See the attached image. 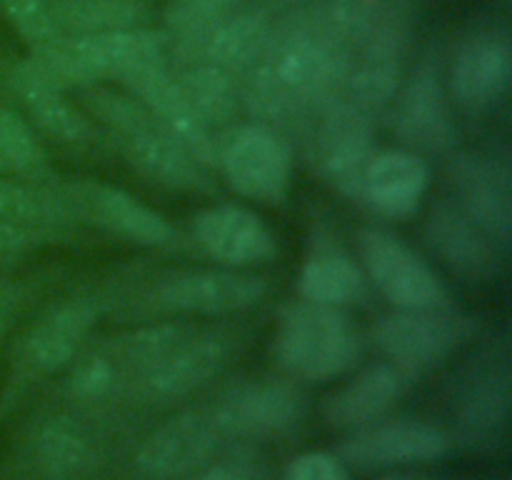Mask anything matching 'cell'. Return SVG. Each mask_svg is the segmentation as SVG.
<instances>
[{"mask_svg":"<svg viewBox=\"0 0 512 480\" xmlns=\"http://www.w3.org/2000/svg\"><path fill=\"white\" fill-rule=\"evenodd\" d=\"M250 85V108L265 120L283 118L305 103L333 100L348 75L343 45L330 33L300 30L270 45Z\"/></svg>","mask_w":512,"mask_h":480,"instance_id":"obj_1","label":"cell"},{"mask_svg":"<svg viewBox=\"0 0 512 480\" xmlns=\"http://www.w3.org/2000/svg\"><path fill=\"white\" fill-rule=\"evenodd\" d=\"M273 350L295 378L333 380L358 363L363 338L340 308L300 298L280 310Z\"/></svg>","mask_w":512,"mask_h":480,"instance_id":"obj_2","label":"cell"},{"mask_svg":"<svg viewBox=\"0 0 512 480\" xmlns=\"http://www.w3.org/2000/svg\"><path fill=\"white\" fill-rule=\"evenodd\" d=\"M85 100L95 118L118 133L128 160L145 178L173 190L205 188V165L165 133L140 100L113 90H88Z\"/></svg>","mask_w":512,"mask_h":480,"instance_id":"obj_3","label":"cell"},{"mask_svg":"<svg viewBox=\"0 0 512 480\" xmlns=\"http://www.w3.org/2000/svg\"><path fill=\"white\" fill-rule=\"evenodd\" d=\"M475 318L448 303L435 308H413L385 315L375 328V343L388 355V360L423 373L425 368L443 363L448 355L475 333Z\"/></svg>","mask_w":512,"mask_h":480,"instance_id":"obj_4","label":"cell"},{"mask_svg":"<svg viewBox=\"0 0 512 480\" xmlns=\"http://www.w3.org/2000/svg\"><path fill=\"white\" fill-rule=\"evenodd\" d=\"M218 165L238 195L265 205L283 203L290 190V155L268 125H240L218 143Z\"/></svg>","mask_w":512,"mask_h":480,"instance_id":"obj_5","label":"cell"},{"mask_svg":"<svg viewBox=\"0 0 512 480\" xmlns=\"http://www.w3.org/2000/svg\"><path fill=\"white\" fill-rule=\"evenodd\" d=\"M358 248L365 273L390 305L400 310H413L448 303L443 280L413 248H408L393 233L365 228L358 235Z\"/></svg>","mask_w":512,"mask_h":480,"instance_id":"obj_6","label":"cell"},{"mask_svg":"<svg viewBox=\"0 0 512 480\" xmlns=\"http://www.w3.org/2000/svg\"><path fill=\"white\" fill-rule=\"evenodd\" d=\"M450 450V438L433 423L415 418L373 420L340 443L338 458L360 470L408 468L433 463Z\"/></svg>","mask_w":512,"mask_h":480,"instance_id":"obj_7","label":"cell"},{"mask_svg":"<svg viewBox=\"0 0 512 480\" xmlns=\"http://www.w3.org/2000/svg\"><path fill=\"white\" fill-rule=\"evenodd\" d=\"M55 193L63 198L73 218H83L95 223L98 228L130 240V243L145 245V248H163L175 240V230L168 220L135 195L103 183L58 185Z\"/></svg>","mask_w":512,"mask_h":480,"instance_id":"obj_8","label":"cell"},{"mask_svg":"<svg viewBox=\"0 0 512 480\" xmlns=\"http://www.w3.org/2000/svg\"><path fill=\"white\" fill-rule=\"evenodd\" d=\"M268 283L235 270H185L155 288L153 303L163 310L190 315H228L258 305Z\"/></svg>","mask_w":512,"mask_h":480,"instance_id":"obj_9","label":"cell"},{"mask_svg":"<svg viewBox=\"0 0 512 480\" xmlns=\"http://www.w3.org/2000/svg\"><path fill=\"white\" fill-rule=\"evenodd\" d=\"M375 153L373 130L363 110L345 100L335 105L318 140V163L325 180L348 198H363V180Z\"/></svg>","mask_w":512,"mask_h":480,"instance_id":"obj_10","label":"cell"},{"mask_svg":"<svg viewBox=\"0 0 512 480\" xmlns=\"http://www.w3.org/2000/svg\"><path fill=\"white\" fill-rule=\"evenodd\" d=\"M455 203L468 213L500 248H508L512 235L510 170L493 158H458L450 168Z\"/></svg>","mask_w":512,"mask_h":480,"instance_id":"obj_11","label":"cell"},{"mask_svg":"<svg viewBox=\"0 0 512 480\" xmlns=\"http://www.w3.org/2000/svg\"><path fill=\"white\" fill-rule=\"evenodd\" d=\"M125 88L138 95L140 103L160 123V128L173 135L200 165H218L220 140L215 138L210 125L200 118L198 110L185 98L178 80L170 75L168 65L140 75L138 80H133Z\"/></svg>","mask_w":512,"mask_h":480,"instance_id":"obj_12","label":"cell"},{"mask_svg":"<svg viewBox=\"0 0 512 480\" xmlns=\"http://www.w3.org/2000/svg\"><path fill=\"white\" fill-rule=\"evenodd\" d=\"M415 378L418 373L393 363V360L368 365L325 398V423L333 428L355 430L360 425L380 420L398 403L400 395L415 383Z\"/></svg>","mask_w":512,"mask_h":480,"instance_id":"obj_13","label":"cell"},{"mask_svg":"<svg viewBox=\"0 0 512 480\" xmlns=\"http://www.w3.org/2000/svg\"><path fill=\"white\" fill-rule=\"evenodd\" d=\"M195 240L218 263L230 268L273 258L275 238L265 220L243 205H215L195 218Z\"/></svg>","mask_w":512,"mask_h":480,"instance_id":"obj_14","label":"cell"},{"mask_svg":"<svg viewBox=\"0 0 512 480\" xmlns=\"http://www.w3.org/2000/svg\"><path fill=\"white\" fill-rule=\"evenodd\" d=\"M303 413V400L293 388L283 383L235 385L215 410V428L230 435H273L290 428Z\"/></svg>","mask_w":512,"mask_h":480,"instance_id":"obj_15","label":"cell"},{"mask_svg":"<svg viewBox=\"0 0 512 480\" xmlns=\"http://www.w3.org/2000/svg\"><path fill=\"white\" fill-rule=\"evenodd\" d=\"M512 78V50L503 35H478L458 53L450 73L453 95L468 110H488L503 100Z\"/></svg>","mask_w":512,"mask_h":480,"instance_id":"obj_16","label":"cell"},{"mask_svg":"<svg viewBox=\"0 0 512 480\" xmlns=\"http://www.w3.org/2000/svg\"><path fill=\"white\" fill-rule=\"evenodd\" d=\"M90 300H68L40 318L20 345V365L30 373H55L78 355L95 323Z\"/></svg>","mask_w":512,"mask_h":480,"instance_id":"obj_17","label":"cell"},{"mask_svg":"<svg viewBox=\"0 0 512 480\" xmlns=\"http://www.w3.org/2000/svg\"><path fill=\"white\" fill-rule=\"evenodd\" d=\"M10 88L28 110L30 120L58 143H80L90 135L88 118L65 98V88L33 58L10 70Z\"/></svg>","mask_w":512,"mask_h":480,"instance_id":"obj_18","label":"cell"},{"mask_svg":"<svg viewBox=\"0 0 512 480\" xmlns=\"http://www.w3.org/2000/svg\"><path fill=\"white\" fill-rule=\"evenodd\" d=\"M430 183V168L415 150H383L370 160L363 200L388 218H408L418 210Z\"/></svg>","mask_w":512,"mask_h":480,"instance_id":"obj_19","label":"cell"},{"mask_svg":"<svg viewBox=\"0 0 512 480\" xmlns=\"http://www.w3.org/2000/svg\"><path fill=\"white\" fill-rule=\"evenodd\" d=\"M398 133L415 150L440 153L450 145L453 125L448 118L438 70L423 65L415 70L398 105Z\"/></svg>","mask_w":512,"mask_h":480,"instance_id":"obj_20","label":"cell"},{"mask_svg":"<svg viewBox=\"0 0 512 480\" xmlns=\"http://www.w3.org/2000/svg\"><path fill=\"white\" fill-rule=\"evenodd\" d=\"M428 233L430 245L438 250L440 258L470 278L493 273L498 250H503L468 213L460 210L455 200L440 203L433 210Z\"/></svg>","mask_w":512,"mask_h":480,"instance_id":"obj_21","label":"cell"},{"mask_svg":"<svg viewBox=\"0 0 512 480\" xmlns=\"http://www.w3.org/2000/svg\"><path fill=\"white\" fill-rule=\"evenodd\" d=\"M213 425L195 413L170 418L163 428L155 430L138 453V465L155 478L183 475L198 468L213 450Z\"/></svg>","mask_w":512,"mask_h":480,"instance_id":"obj_22","label":"cell"},{"mask_svg":"<svg viewBox=\"0 0 512 480\" xmlns=\"http://www.w3.org/2000/svg\"><path fill=\"white\" fill-rule=\"evenodd\" d=\"M195 43L200 45L205 63L218 65L235 75L240 70H250L265 58L273 45V35L263 15L253 10H235L233 15L205 30Z\"/></svg>","mask_w":512,"mask_h":480,"instance_id":"obj_23","label":"cell"},{"mask_svg":"<svg viewBox=\"0 0 512 480\" xmlns=\"http://www.w3.org/2000/svg\"><path fill=\"white\" fill-rule=\"evenodd\" d=\"M298 293L310 303L343 308L365 293V273L340 245L315 243L300 268Z\"/></svg>","mask_w":512,"mask_h":480,"instance_id":"obj_24","label":"cell"},{"mask_svg":"<svg viewBox=\"0 0 512 480\" xmlns=\"http://www.w3.org/2000/svg\"><path fill=\"white\" fill-rule=\"evenodd\" d=\"M225 363V345L213 338H185L148 368V390L158 398H183L208 383Z\"/></svg>","mask_w":512,"mask_h":480,"instance_id":"obj_25","label":"cell"},{"mask_svg":"<svg viewBox=\"0 0 512 480\" xmlns=\"http://www.w3.org/2000/svg\"><path fill=\"white\" fill-rule=\"evenodd\" d=\"M60 35H95L140 28L145 0H50Z\"/></svg>","mask_w":512,"mask_h":480,"instance_id":"obj_26","label":"cell"},{"mask_svg":"<svg viewBox=\"0 0 512 480\" xmlns=\"http://www.w3.org/2000/svg\"><path fill=\"white\" fill-rule=\"evenodd\" d=\"M0 220L50 233L70 223L73 215L53 188L28 185L0 175Z\"/></svg>","mask_w":512,"mask_h":480,"instance_id":"obj_27","label":"cell"},{"mask_svg":"<svg viewBox=\"0 0 512 480\" xmlns=\"http://www.w3.org/2000/svg\"><path fill=\"white\" fill-rule=\"evenodd\" d=\"M178 80L180 90L190 100L200 118L213 128V125L228 123L238 108V90H235V78L228 70L210 63H198L185 70Z\"/></svg>","mask_w":512,"mask_h":480,"instance_id":"obj_28","label":"cell"},{"mask_svg":"<svg viewBox=\"0 0 512 480\" xmlns=\"http://www.w3.org/2000/svg\"><path fill=\"white\" fill-rule=\"evenodd\" d=\"M510 413V373L508 368L483 370L478 378H470L468 390L463 395L460 423L470 433L488 435L505 425Z\"/></svg>","mask_w":512,"mask_h":480,"instance_id":"obj_29","label":"cell"},{"mask_svg":"<svg viewBox=\"0 0 512 480\" xmlns=\"http://www.w3.org/2000/svg\"><path fill=\"white\" fill-rule=\"evenodd\" d=\"M0 168L28 178H40L45 170V150L33 125L5 105H0Z\"/></svg>","mask_w":512,"mask_h":480,"instance_id":"obj_30","label":"cell"},{"mask_svg":"<svg viewBox=\"0 0 512 480\" xmlns=\"http://www.w3.org/2000/svg\"><path fill=\"white\" fill-rule=\"evenodd\" d=\"M38 460L50 475H73L88 463V443L75 425L53 420L38 435Z\"/></svg>","mask_w":512,"mask_h":480,"instance_id":"obj_31","label":"cell"},{"mask_svg":"<svg viewBox=\"0 0 512 480\" xmlns=\"http://www.w3.org/2000/svg\"><path fill=\"white\" fill-rule=\"evenodd\" d=\"M0 13L30 50H40L63 38L55 25L50 0H0Z\"/></svg>","mask_w":512,"mask_h":480,"instance_id":"obj_32","label":"cell"},{"mask_svg":"<svg viewBox=\"0 0 512 480\" xmlns=\"http://www.w3.org/2000/svg\"><path fill=\"white\" fill-rule=\"evenodd\" d=\"M245 0H173L165 20L183 38H200L223 18L240 10Z\"/></svg>","mask_w":512,"mask_h":480,"instance_id":"obj_33","label":"cell"},{"mask_svg":"<svg viewBox=\"0 0 512 480\" xmlns=\"http://www.w3.org/2000/svg\"><path fill=\"white\" fill-rule=\"evenodd\" d=\"M283 480H350L348 465L328 450L300 453L285 465Z\"/></svg>","mask_w":512,"mask_h":480,"instance_id":"obj_34","label":"cell"},{"mask_svg":"<svg viewBox=\"0 0 512 480\" xmlns=\"http://www.w3.org/2000/svg\"><path fill=\"white\" fill-rule=\"evenodd\" d=\"M115 380V365L110 358L95 355V358L85 360L75 368L73 378H70V388L80 398H98L105 390H110Z\"/></svg>","mask_w":512,"mask_h":480,"instance_id":"obj_35","label":"cell"},{"mask_svg":"<svg viewBox=\"0 0 512 480\" xmlns=\"http://www.w3.org/2000/svg\"><path fill=\"white\" fill-rule=\"evenodd\" d=\"M45 238H50V233L0 220V260L18 258V255L30 253V250L38 248Z\"/></svg>","mask_w":512,"mask_h":480,"instance_id":"obj_36","label":"cell"},{"mask_svg":"<svg viewBox=\"0 0 512 480\" xmlns=\"http://www.w3.org/2000/svg\"><path fill=\"white\" fill-rule=\"evenodd\" d=\"M20 308V290L10 280L0 278V335L10 328Z\"/></svg>","mask_w":512,"mask_h":480,"instance_id":"obj_37","label":"cell"},{"mask_svg":"<svg viewBox=\"0 0 512 480\" xmlns=\"http://www.w3.org/2000/svg\"><path fill=\"white\" fill-rule=\"evenodd\" d=\"M195 480H250V475L238 465H210Z\"/></svg>","mask_w":512,"mask_h":480,"instance_id":"obj_38","label":"cell"},{"mask_svg":"<svg viewBox=\"0 0 512 480\" xmlns=\"http://www.w3.org/2000/svg\"><path fill=\"white\" fill-rule=\"evenodd\" d=\"M380 480H430L425 475H415V473H393V475H385Z\"/></svg>","mask_w":512,"mask_h":480,"instance_id":"obj_39","label":"cell"},{"mask_svg":"<svg viewBox=\"0 0 512 480\" xmlns=\"http://www.w3.org/2000/svg\"><path fill=\"white\" fill-rule=\"evenodd\" d=\"M0 170H3V168H0Z\"/></svg>","mask_w":512,"mask_h":480,"instance_id":"obj_40","label":"cell"}]
</instances>
